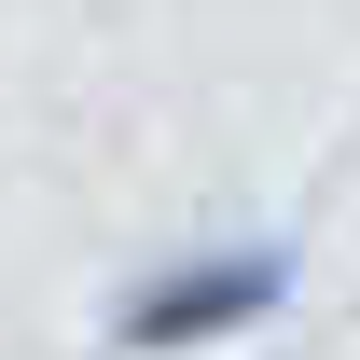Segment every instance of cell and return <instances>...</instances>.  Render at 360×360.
Returning a JSON list of instances; mask_svg holds the SVG:
<instances>
[{
  "mask_svg": "<svg viewBox=\"0 0 360 360\" xmlns=\"http://www.w3.org/2000/svg\"><path fill=\"white\" fill-rule=\"evenodd\" d=\"M291 236H194V250H153V264H125V291H111V360H208V347H250V333H277L291 319Z\"/></svg>",
  "mask_w": 360,
  "mask_h": 360,
  "instance_id": "cell-1",
  "label": "cell"
}]
</instances>
